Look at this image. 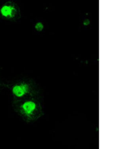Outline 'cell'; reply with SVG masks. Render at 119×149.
Masks as SVG:
<instances>
[{
    "instance_id": "cell-5",
    "label": "cell",
    "mask_w": 119,
    "mask_h": 149,
    "mask_svg": "<svg viewBox=\"0 0 119 149\" xmlns=\"http://www.w3.org/2000/svg\"><path fill=\"white\" fill-rule=\"evenodd\" d=\"M83 24H84V25H85V26L88 25L89 24H90L89 20V19H86V20L84 21Z\"/></svg>"
},
{
    "instance_id": "cell-4",
    "label": "cell",
    "mask_w": 119,
    "mask_h": 149,
    "mask_svg": "<svg viewBox=\"0 0 119 149\" xmlns=\"http://www.w3.org/2000/svg\"><path fill=\"white\" fill-rule=\"evenodd\" d=\"M43 27L44 26L42 22H38L36 24L35 26L36 30L39 31H42L43 30Z\"/></svg>"
},
{
    "instance_id": "cell-2",
    "label": "cell",
    "mask_w": 119,
    "mask_h": 149,
    "mask_svg": "<svg viewBox=\"0 0 119 149\" xmlns=\"http://www.w3.org/2000/svg\"><path fill=\"white\" fill-rule=\"evenodd\" d=\"M30 88L28 84H22L20 85H15L12 89V92L15 96L18 97H21L29 93Z\"/></svg>"
},
{
    "instance_id": "cell-3",
    "label": "cell",
    "mask_w": 119,
    "mask_h": 149,
    "mask_svg": "<svg viewBox=\"0 0 119 149\" xmlns=\"http://www.w3.org/2000/svg\"><path fill=\"white\" fill-rule=\"evenodd\" d=\"M14 8L10 6H4L2 7L1 9V13L3 16L5 17L12 16Z\"/></svg>"
},
{
    "instance_id": "cell-1",
    "label": "cell",
    "mask_w": 119,
    "mask_h": 149,
    "mask_svg": "<svg viewBox=\"0 0 119 149\" xmlns=\"http://www.w3.org/2000/svg\"><path fill=\"white\" fill-rule=\"evenodd\" d=\"M23 112L30 120H35L43 115L40 103L36 100H27L22 104Z\"/></svg>"
}]
</instances>
